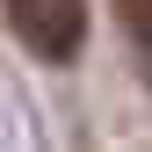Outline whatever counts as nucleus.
Here are the masks:
<instances>
[{"mask_svg":"<svg viewBox=\"0 0 152 152\" xmlns=\"http://www.w3.org/2000/svg\"><path fill=\"white\" fill-rule=\"evenodd\" d=\"M7 29L44 65H65L87 44V0H7Z\"/></svg>","mask_w":152,"mask_h":152,"instance_id":"f257e3e1","label":"nucleus"},{"mask_svg":"<svg viewBox=\"0 0 152 152\" xmlns=\"http://www.w3.org/2000/svg\"><path fill=\"white\" fill-rule=\"evenodd\" d=\"M116 22H123L130 51H138V65H145V80H152V0H116Z\"/></svg>","mask_w":152,"mask_h":152,"instance_id":"f03ea898","label":"nucleus"}]
</instances>
